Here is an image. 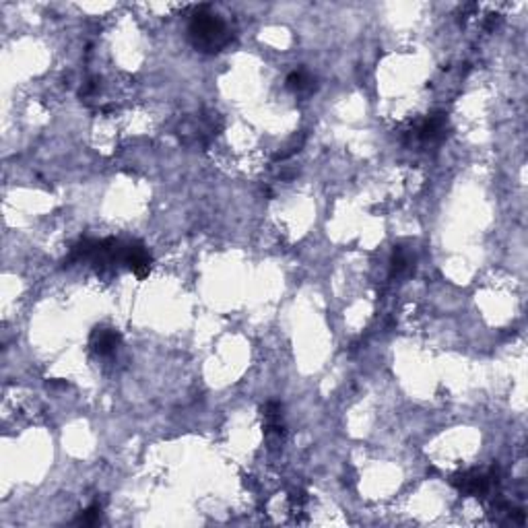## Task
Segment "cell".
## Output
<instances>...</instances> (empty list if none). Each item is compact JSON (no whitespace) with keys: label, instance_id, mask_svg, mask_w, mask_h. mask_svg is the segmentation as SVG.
<instances>
[{"label":"cell","instance_id":"obj_3","mask_svg":"<svg viewBox=\"0 0 528 528\" xmlns=\"http://www.w3.org/2000/svg\"><path fill=\"white\" fill-rule=\"evenodd\" d=\"M120 264H126L138 279H145L151 272V256L140 241H128L120 246Z\"/></svg>","mask_w":528,"mask_h":528},{"label":"cell","instance_id":"obj_6","mask_svg":"<svg viewBox=\"0 0 528 528\" xmlns=\"http://www.w3.org/2000/svg\"><path fill=\"white\" fill-rule=\"evenodd\" d=\"M287 89L295 91V93H306V91H312L314 89V79L306 73V71H293L287 75Z\"/></svg>","mask_w":528,"mask_h":528},{"label":"cell","instance_id":"obj_2","mask_svg":"<svg viewBox=\"0 0 528 528\" xmlns=\"http://www.w3.org/2000/svg\"><path fill=\"white\" fill-rule=\"evenodd\" d=\"M498 483H500V467H491L489 473L471 469V471H464V473L452 476V485L462 496H476V498L487 496L491 485H498Z\"/></svg>","mask_w":528,"mask_h":528},{"label":"cell","instance_id":"obj_7","mask_svg":"<svg viewBox=\"0 0 528 528\" xmlns=\"http://www.w3.org/2000/svg\"><path fill=\"white\" fill-rule=\"evenodd\" d=\"M409 266V256L402 252V248H395L392 260H390V277H400Z\"/></svg>","mask_w":528,"mask_h":528},{"label":"cell","instance_id":"obj_8","mask_svg":"<svg viewBox=\"0 0 528 528\" xmlns=\"http://www.w3.org/2000/svg\"><path fill=\"white\" fill-rule=\"evenodd\" d=\"M100 516H102V505H100V503H93V505H89V508L80 514L79 518H77V522H79V524H85V527H91V524H97V522H100Z\"/></svg>","mask_w":528,"mask_h":528},{"label":"cell","instance_id":"obj_1","mask_svg":"<svg viewBox=\"0 0 528 528\" xmlns=\"http://www.w3.org/2000/svg\"><path fill=\"white\" fill-rule=\"evenodd\" d=\"M190 40L196 50L207 54L221 52L225 46L232 44V31L227 29L225 21L207 11V6L198 8L188 27Z\"/></svg>","mask_w":528,"mask_h":528},{"label":"cell","instance_id":"obj_9","mask_svg":"<svg viewBox=\"0 0 528 528\" xmlns=\"http://www.w3.org/2000/svg\"><path fill=\"white\" fill-rule=\"evenodd\" d=\"M500 21H502V17H500V15H489V17H487V21H485V29H487V31H493L496 27L500 25Z\"/></svg>","mask_w":528,"mask_h":528},{"label":"cell","instance_id":"obj_4","mask_svg":"<svg viewBox=\"0 0 528 528\" xmlns=\"http://www.w3.org/2000/svg\"><path fill=\"white\" fill-rule=\"evenodd\" d=\"M122 341L120 332L114 330V328H107V326H97L93 328L91 337H89V344L93 347V351L97 355H109L118 349V344Z\"/></svg>","mask_w":528,"mask_h":528},{"label":"cell","instance_id":"obj_5","mask_svg":"<svg viewBox=\"0 0 528 528\" xmlns=\"http://www.w3.org/2000/svg\"><path fill=\"white\" fill-rule=\"evenodd\" d=\"M446 128V114L444 112H436L431 116H427L417 128V136L421 140H436L444 134Z\"/></svg>","mask_w":528,"mask_h":528}]
</instances>
